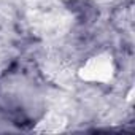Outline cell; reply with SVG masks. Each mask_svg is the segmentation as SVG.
Listing matches in <instances>:
<instances>
[{
  "instance_id": "obj_1",
  "label": "cell",
  "mask_w": 135,
  "mask_h": 135,
  "mask_svg": "<svg viewBox=\"0 0 135 135\" xmlns=\"http://www.w3.org/2000/svg\"><path fill=\"white\" fill-rule=\"evenodd\" d=\"M116 59L110 51H99L86 57L83 64L78 67V78L83 83L94 86L110 84L116 76Z\"/></svg>"
}]
</instances>
